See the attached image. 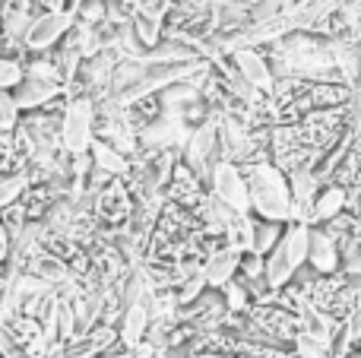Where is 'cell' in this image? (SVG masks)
Listing matches in <instances>:
<instances>
[{
	"label": "cell",
	"mask_w": 361,
	"mask_h": 358,
	"mask_svg": "<svg viewBox=\"0 0 361 358\" xmlns=\"http://www.w3.org/2000/svg\"><path fill=\"white\" fill-rule=\"evenodd\" d=\"M247 171V190H250V213L260 219L276 222H295V197L288 175L273 162V159H257L244 165Z\"/></svg>",
	"instance_id": "6da1fadb"
},
{
	"label": "cell",
	"mask_w": 361,
	"mask_h": 358,
	"mask_svg": "<svg viewBox=\"0 0 361 358\" xmlns=\"http://www.w3.org/2000/svg\"><path fill=\"white\" fill-rule=\"evenodd\" d=\"M95 127H99V105L92 95H67L61 111V137L63 149L70 156H82L95 143Z\"/></svg>",
	"instance_id": "7a4b0ae2"
},
{
	"label": "cell",
	"mask_w": 361,
	"mask_h": 358,
	"mask_svg": "<svg viewBox=\"0 0 361 358\" xmlns=\"http://www.w3.org/2000/svg\"><path fill=\"white\" fill-rule=\"evenodd\" d=\"M180 159L209 184V175L216 168V162L225 159V146H222V137H219V114L212 121H203L190 130V137L184 140L180 146Z\"/></svg>",
	"instance_id": "3957f363"
},
{
	"label": "cell",
	"mask_w": 361,
	"mask_h": 358,
	"mask_svg": "<svg viewBox=\"0 0 361 358\" xmlns=\"http://www.w3.org/2000/svg\"><path fill=\"white\" fill-rule=\"evenodd\" d=\"M76 16L63 10H51V6H42L32 19L29 32H25V54H48L57 44L67 38V32L73 29Z\"/></svg>",
	"instance_id": "277c9868"
},
{
	"label": "cell",
	"mask_w": 361,
	"mask_h": 358,
	"mask_svg": "<svg viewBox=\"0 0 361 358\" xmlns=\"http://www.w3.org/2000/svg\"><path fill=\"white\" fill-rule=\"evenodd\" d=\"M209 190L222 203H228L235 213H250V190H247V171L235 159H222L216 162L209 175Z\"/></svg>",
	"instance_id": "5b68a950"
},
{
	"label": "cell",
	"mask_w": 361,
	"mask_h": 358,
	"mask_svg": "<svg viewBox=\"0 0 361 358\" xmlns=\"http://www.w3.org/2000/svg\"><path fill=\"white\" fill-rule=\"evenodd\" d=\"M133 206H137V194H133L127 175L111 178L95 197V216H99L102 226H124L130 219Z\"/></svg>",
	"instance_id": "8992f818"
},
{
	"label": "cell",
	"mask_w": 361,
	"mask_h": 358,
	"mask_svg": "<svg viewBox=\"0 0 361 358\" xmlns=\"http://www.w3.org/2000/svg\"><path fill=\"white\" fill-rule=\"evenodd\" d=\"M231 63H235V70L244 76V80L250 82V86H257L263 95H273L276 92V82H279V76H276L273 63H269L267 51L263 48H238L231 51Z\"/></svg>",
	"instance_id": "52a82bcc"
},
{
	"label": "cell",
	"mask_w": 361,
	"mask_h": 358,
	"mask_svg": "<svg viewBox=\"0 0 361 358\" xmlns=\"http://www.w3.org/2000/svg\"><path fill=\"white\" fill-rule=\"evenodd\" d=\"M307 264H311L320 276H333V273L343 270V247H339V238L326 226H311Z\"/></svg>",
	"instance_id": "ba28073f"
},
{
	"label": "cell",
	"mask_w": 361,
	"mask_h": 358,
	"mask_svg": "<svg viewBox=\"0 0 361 358\" xmlns=\"http://www.w3.org/2000/svg\"><path fill=\"white\" fill-rule=\"evenodd\" d=\"M63 99H67V86L38 80V76H29V73H25V80L19 82V89H16V101H19V108H23V114L38 111V108L61 105Z\"/></svg>",
	"instance_id": "9c48e42d"
},
{
	"label": "cell",
	"mask_w": 361,
	"mask_h": 358,
	"mask_svg": "<svg viewBox=\"0 0 361 358\" xmlns=\"http://www.w3.org/2000/svg\"><path fill=\"white\" fill-rule=\"evenodd\" d=\"M238 266H241V251L228 245H219L206 254V264H203V276L209 283V289H219L222 292L231 279L238 276Z\"/></svg>",
	"instance_id": "30bf717a"
},
{
	"label": "cell",
	"mask_w": 361,
	"mask_h": 358,
	"mask_svg": "<svg viewBox=\"0 0 361 358\" xmlns=\"http://www.w3.org/2000/svg\"><path fill=\"white\" fill-rule=\"evenodd\" d=\"M349 206V187L345 184H336V181H326L320 187L317 200H314V209H311V226H326L330 219L345 213Z\"/></svg>",
	"instance_id": "8fae6325"
},
{
	"label": "cell",
	"mask_w": 361,
	"mask_h": 358,
	"mask_svg": "<svg viewBox=\"0 0 361 358\" xmlns=\"http://www.w3.org/2000/svg\"><path fill=\"white\" fill-rule=\"evenodd\" d=\"M92 165L99 171H108L111 178H121V175H130V165H133V159L130 156H124V152L118 149V146H111V143H105V140H99L95 137V143H92Z\"/></svg>",
	"instance_id": "7c38bea8"
},
{
	"label": "cell",
	"mask_w": 361,
	"mask_h": 358,
	"mask_svg": "<svg viewBox=\"0 0 361 358\" xmlns=\"http://www.w3.org/2000/svg\"><path fill=\"white\" fill-rule=\"evenodd\" d=\"M32 187V178L25 168H13V171H0V213L13 203H19Z\"/></svg>",
	"instance_id": "4fadbf2b"
},
{
	"label": "cell",
	"mask_w": 361,
	"mask_h": 358,
	"mask_svg": "<svg viewBox=\"0 0 361 358\" xmlns=\"http://www.w3.org/2000/svg\"><path fill=\"white\" fill-rule=\"evenodd\" d=\"M286 226H288V222L260 219V216H254V247H250V251H257V254H263V257H267V254L282 241Z\"/></svg>",
	"instance_id": "5bb4252c"
},
{
	"label": "cell",
	"mask_w": 361,
	"mask_h": 358,
	"mask_svg": "<svg viewBox=\"0 0 361 358\" xmlns=\"http://www.w3.org/2000/svg\"><path fill=\"white\" fill-rule=\"evenodd\" d=\"M222 241L241 254L250 251V247H254V213H238L235 219H231V226L225 228Z\"/></svg>",
	"instance_id": "9a60e30c"
},
{
	"label": "cell",
	"mask_w": 361,
	"mask_h": 358,
	"mask_svg": "<svg viewBox=\"0 0 361 358\" xmlns=\"http://www.w3.org/2000/svg\"><path fill=\"white\" fill-rule=\"evenodd\" d=\"M23 80H25V57L23 54H4V51H0V89L16 92Z\"/></svg>",
	"instance_id": "2e32d148"
},
{
	"label": "cell",
	"mask_w": 361,
	"mask_h": 358,
	"mask_svg": "<svg viewBox=\"0 0 361 358\" xmlns=\"http://www.w3.org/2000/svg\"><path fill=\"white\" fill-rule=\"evenodd\" d=\"M133 32H137V38L143 42L146 54H149V51L165 38V23H159V19H149V16H140V13H133Z\"/></svg>",
	"instance_id": "e0dca14e"
},
{
	"label": "cell",
	"mask_w": 361,
	"mask_h": 358,
	"mask_svg": "<svg viewBox=\"0 0 361 358\" xmlns=\"http://www.w3.org/2000/svg\"><path fill=\"white\" fill-rule=\"evenodd\" d=\"M23 121V108L16 101V92L0 89V130H16Z\"/></svg>",
	"instance_id": "ac0fdd59"
},
{
	"label": "cell",
	"mask_w": 361,
	"mask_h": 358,
	"mask_svg": "<svg viewBox=\"0 0 361 358\" xmlns=\"http://www.w3.org/2000/svg\"><path fill=\"white\" fill-rule=\"evenodd\" d=\"M76 23L105 25L108 23V0H82L80 10H76Z\"/></svg>",
	"instance_id": "d6986e66"
},
{
	"label": "cell",
	"mask_w": 361,
	"mask_h": 358,
	"mask_svg": "<svg viewBox=\"0 0 361 358\" xmlns=\"http://www.w3.org/2000/svg\"><path fill=\"white\" fill-rule=\"evenodd\" d=\"M238 276H244V279L267 276V257L257 254V251H244L241 254V266H238Z\"/></svg>",
	"instance_id": "ffe728a7"
},
{
	"label": "cell",
	"mask_w": 361,
	"mask_h": 358,
	"mask_svg": "<svg viewBox=\"0 0 361 358\" xmlns=\"http://www.w3.org/2000/svg\"><path fill=\"white\" fill-rule=\"evenodd\" d=\"M10 254H13V232L4 222V216H0V266L10 260Z\"/></svg>",
	"instance_id": "44dd1931"
},
{
	"label": "cell",
	"mask_w": 361,
	"mask_h": 358,
	"mask_svg": "<svg viewBox=\"0 0 361 358\" xmlns=\"http://www.w3.org/2000/svg\"><path fill=\"white\" fill-rule=\"evenodd\" d=\"M99 358H133V349H127L124 342H114L111 349H105Z\"/></svg>",
	"instance_id": "7402d4cb"
},
{
	"label": "cell",
	"mask_w": 361,
	"mask_h": 358,
	"mask_svg": "<svg viewBox=\"0 0 361 358\" xmlns=\"http://www.w3.org/2000/svg\"><path fill=\"white\" fill-rule=\"evenodd\" d=\"M282 358H305V355H301V352H295V349H288V352L282 355Z\"/></svg>",
	"instance_id": "603a6c76"
}]
</instances>
